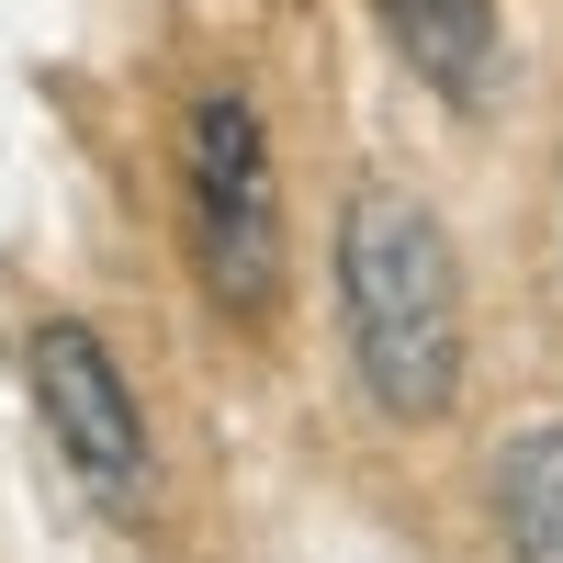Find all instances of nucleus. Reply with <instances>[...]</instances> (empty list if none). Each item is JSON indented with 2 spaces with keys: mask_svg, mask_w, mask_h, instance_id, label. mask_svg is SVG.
<instances>
[{
  "mask_svg": "<svg viewBox=\"0 0 563 563\" xmlns=\"http://www.w3.org/2000/svg\"><path fill=\"white\" fill-rule=\"evenodd\" d=\"M23 384H34V417H45V440H57V462L79 474V496L102 507V519H147L158 451H147V406H135L124 361L102 350V327L45 316L23 339Z\"/></svg>",
  "mask_w": 563,
  "mask_h": 563,
  "instance_id": "obj_3",
  "label": "nucleus"
},
{
  "mask_svg": "<svg viewBox=\"0 0 563 563\" xmlns=\"http://www.w3.org/2000/svg\"><path fill=\"white\" fill-rule=\"evenodd\" d=\"M485 507L507 563H563V429H507L485 462Z\"/></svg>",
  "mask_w": 563,
  "mask_h": 563,
  "instance_id": "obj_5",
  "label": "nucleus"
},
{
  "mask_svg": "<svg viewBox=\"0 0 563 563\" xmlns=\"http://www.w3.org/2000/svg\"><path fill=\"white\" fill-rule=\"evenodd\" d=\"M339 339L372 417L440 429L462 406V249L395 180H361L339 214Z\"/></svg>",
  "mask_w": 563,
  "mask_h": 563,
  "instance_id": "obj_1",
  "label": "nucleus"
},
{
  "mask_svg": "<svg viewBox=\"0 0 563 563\" xmlns=\"http://www.w3.org/2000/svg\"><path fill=\"white\" fill-rule=\"evenodd\" d=\"M180 180H192V271L225 316H271L282 294V192H271V135L238 90H203L180 124Z\"/></svg>",
  "mask_w": 563,
  "mask_h": 563,
  "instance_id": "obj_2",
  "label": "nucleus"
},
{
  "mask_svg": "<svg viewBox=\"0 0 563 563\" xmlns=\"http://www.w3.org/2000/svg\"><path fill=\"white\" fill-rule=\"evenodd\" d=\"M395 57L440 90V102H485L496 79V0H372Z\"/></svg>",
  "mask_w": 563,
  "mask_h": 563,
  "instance_id": "obj_4",
  "label": "nucleus"
}]
</instances>
